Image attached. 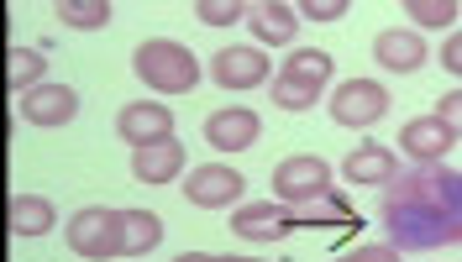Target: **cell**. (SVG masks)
<instances>
[{
	"mask_svg": "<svg viewBox=\"0 0 462 262\" xmlns=\"http://www.w3.org/2000/svg\"><path fill=\"white\" fill-rule=\"evenodd\" d=\"M378 221L394 252H436L462 247V174L447 163H410L383 189Z\"/></svg>",
	"mask_w": 462,
	"mask_h": 262,
	"instance_id": "cell-1",
	"label": "cell"
},
{
	"mask_svg": "<svg viewBox=\"0 0 462 262\" xmlns=\"http://www.w3.org/2000/svg\"><path fill=\"white\" fill-rule=\"evenodd\" d=\"M132 74L152 95H189L200 85V59L184 42H173V37H147L143 48L132 53Z\"/></svg>",
	"mask_w": 462,
	"mask_h": 262,
	"instance_id": "cell-2",
	"label": "cell"
},
{
	"mask_svg": "<svg viewBox=\"0 0 462 262\" xmlns=\"http://www.w3.org/2000/svg\"><path fill=\"white\" fill-rule=\"evenodd\" d=\"M331 85V53L326 48H294L289 63L273 74V105L279 111H310Z\"/></svg>",
	"mask_w": 462,
	"mask_h": 262,
	"instance_id": "cell-3",
	"label": "cell"
},
{
	"mask_svg": "<svg viewBox=\"0 0 462 262\" xmlns=\"http://www.w3.org/2000/svg\"><path fill=\"white\" fill-rule=\"evenodd\" d=\"M69 252L85 262H121V210L111 204H85L69 215Z\"/></svg>",
	"mask_w": 462,
	"mask_h": 262,
	"instance_id": "cell-4",
	"label": "cell"
},
{
	"mask_svg": "<svg viewBox=\"0 0 462 262\" xmlns=\"http://www.w3.org/2000/svg\"><path fill=\"white\" fill-rule=\"evenodd\" d=\"M273 194L284 204H320V200L337 194V174H331V163L316 158V152H294V158H284L273 168Z\"/></svg>",
	"mask_w": 462,
	"mask_h": 262,
	"instance_id": "cell-5",
	"label": "cell"
},
{
	"mask_svg": "<svg viewBox=\"0 0 462 262\" xmlns=\"http://www.w3.org/2000/svg\"><path fill=\"white\" fill-rule=\"evenodd\" d=\"M389 105H394V95L378 79H342L337 95H331V121L346 126V131H368L389 116Z\"/></svg>",
	"mask_w": 462,
	"mask_h": 262,
	"instance_id": "cell-6",
	"label": "cell"
},
{
	"mask_svg": "<svg viewBox=\"0 0 462 262\" xmlns=\"http://www.w3.org/2000/svg\"><path fill=\"white\" fill-rule=\"evenodd\" d=\"M210 79L221 89H231V95H242V89L268 85V79H273V63H268V53L253 48V42H231V48H221V53L210 59Z\"/></svg>",
	"mask_w": 462,
	"mask_h": 262,
	"instance_id": "cell-7",
	"label": "cell"
},
{
	"mask_svg": "<svg viewBox=\"0 0 462 262\" xmlns=\"http://www.w3.org/2000/svg\"><path fill=\"white\" fill-rule=\"evenodd\" d=\"M231 231L242 241H284V236L300 231V221H294V204L284 200H253V204H236Z\"/></svg>",
	"mask_w": 462,
	"mask_h": 262,
	"instance_id": "cell-8",
	"label": "cell"
},
{
	"mask_svg": "<svg viewBox=\"0 0 462 262\" xmlns=\"http://www.w3.org/2000/svg\"><path fill=\"white\" fill-rule=\"evenodd\" d=\"M116 137L132 147H152V142H169L173 137V111L169 105H158V100H132V105H121V116H116Z\"/></svg>",
	"mask_w": 462,
	"mask_h": 262,
	"instance_id": "cell-9",
	"label": "cell"
},
{
	"mask_svg": "<svg viewBox=\"0 0 462 262\" xmlns=\"http://www.w3.org/2000/svg\"><path fill=\"white\" fill-rule=\"evenodd\" d=\"M242 189H247V178L226 168V163H205L195 174L184 178V200L200 204V210H226V204H242Z\"/></svg>",
	"mask_w": 462,
	"mask_h": 262,
	"instance_id": "cell-10",
	"label": "cell"
},
{
	"mask_svg": "<svg viewBox=\"0 0 462 262\" xmlns=\"http://www.w3.org/2000/svg\"><path fill=\"white\" fill-rule=\"evenodd\" d=\"M74 116H79V89L74 85L42 79L37 89L22 95V121H32V126H69Z\"/></svg>",
	"mask_w": 462,
	"mask_h": 262,
	"instance_id": "cell-11",
	"label": "cell"
},
{
	"mask_svg": "<svg viewBox=\"0 0 462 262\" xmlns=\"http://www.w3.org/2000/svg\"><path fill=\"white\" fill-rule=\"evenodd\" d=\"M374 59L389 74H420L426 59H431V48H426V37L415 27H383L374 37Z\"/></svg>",
	"mask_w": 462,
	"mask_h": 262,
	"instance_id": "cell-12",
	"label": "cell"
},
{
	"mask_svg": "<svg viewBox=\"0 0 462 262\" xmlns=\"http://www.w3.org/2000/svg\"><path fill=\"white\" fill-rule=\"evenodd\" d=\"M258 137H263V121L247 105H226V111H210L205 116V142L221 147V152H247Z\"/></svg>",
	"mask_w": 462,
	"mask_h": 262,
	"instance_id": "cell-13",
	"label": "cell"
},
{
	"mask_svg": "<svg viewBox=\"0 0 462 262\" xmlns=\"http://www.w3.org/2000/svg\"><path fill=\"white\" fill-rule=\"evenodd\" d=\"M457 147V137L436 116H410L400 126V152L410 163H447V152Z\"/></svg>",
	"mask_w": 462,
	"mask_h": 262,
	"instance_id": "cell-14",
	"label": "cell"
},
{
	"mask_svg": "<svg viewBox=\"0 0 462 262\" xmlns=\"http://www.w3.org/2000/svg\"><path fill=\"white\" fill-rule=\"evenodd\" d=\"M342 178H352V184H374V189H389V184L400 178V158H394L389 147H378V142H357L342 158Z\"/></svg>",
	"mask_w": 462,
	"mask_h": 262,
	"instance_id": "cell-15",
	"label": "cell"
},
{
	"mask_svg": "<svg viewBox=\"0 0 462 262\" xmlns=\"http://www.w3.org/2000/svg\"><path fill=\"white\" fill-rule=\"evenodd\" d=\"M247 27H253V42H258V48H294L300 11H294L289 0H263V5H253Z\"/></svg>",
	"mask_w": 462,
	"mask_h": 262,
	"instance_id": "cell-16",
	"label": "cell"
},
{
	"mask_svg": "<svg viewBox=\"0 0 462 262\" xmlns=\"http://www.w3.org/2000/svg\"><path fill=\"white\" fill-rule=\"evenodd\" d=\"M179 174H184V142H179V137L132 152V178H137V184H169V178H179Z\"/></svg>",
	"mask_w": 462,
	"mask_h": 262,
	"instance_id": "cell-17",
	"label": "cell"
},
{
	"mask_svg": "<svg viewBox=\"0 0 462 262\" xmlns=\"http://www.w3.org/2000/svg\"><path fill=\"white\" fill-rule=\"evenodd\" d=\"M163 241V221L152 210H121V257H147Z\"/></svg>",
	"mask_w": 462,
	"mask_h": 262,
	"instance_id": "cell-18",
	"label": "cell"
},
{
	"mask_svg": "<svg viewBox=\"0 0 462 262\" xmlns=\"http://www.w3.org/2000/svg\"><path fill=\"white\" fill-rule=\"evenodd\" d=\"M58 226V210H53V200L48 194H16L11 200V231L16 236H48Z\"/></svg>",
	"mask_w": 462,
	"mask_h": 262,
	"instance_id": "cell-19",
	"label": "cell"
},
{
	"mask_svg": "<svg viewBox=\"0 0 462 262\" xmlns=\"http://www.w3.org/2000/svg\"><path fill=\"white\" fill-rule=\"evenodd\" d=\"M48 79V48H11V63H5V85L16 95H27Z\"/></svg>",
	"mask_w": 462,
	"mask_h": 262,
	"instance_id": "cell-20",
	"label": "cell"
},
{
	"mask_svg": "<svg viewBox=\"0 0 462 262\" xmlns=\"http://www.w3.org/2000/svg\"><path fill=\"white\" fill-rule=\"evenodd\" d=\"M400 11L410 16V27L426 37V32H452V27H457L462 5H457V0H404Z\"/></svg>",
	"mask_w": 462,
	"mask_h": 262,
	"instance_id": "cell-21",
	"label": "cell"
},
{
	"mask_svg": "<svg viewBox=\"0 0 462 262\" xmlns=\"http://www.w3.org/2000/svg\"><path fill=\"white\" fill-rule=\"evenodd\" d=\"M53 11H58V22L74 32H100V27H111V16H116L111 0H58Z\"/></svg>",
	"mask_w": 462,
	"mask_h": 262,
	"instance_id": "cell-22",
	"label": "cell"
},
{
	"mask_svg": "<svg viewBox=\"0 0 462 262\" xmlns=\"http://www.w3.org/2000/svg\"><path fill=\"white\" fill-rule=\"evenodd\" d=\"M253 16V0H195V22L200 27H236Z\"/></svg>",
	"mask_w": 462,
	"mask_h": 262,
	"instance_id": "cell-23",
	"label": "cell"
},
{
	"mask_svg": "<svg viewBox=\"0 0 462 262\" xmlns=\"http://www.w3.org/2000/svg\"><path fill=\"white\" fill-rule=\"evenodd\" d=\"M305 22H320V27H331V22H342L346 11H352V0H300L294 5Z\"/></svg>",
	"mask_w": 462,
	"mask_h": 262,
	"instance_id": "cell-24",
	"label": "cell"
},
{
	"mask_svg": "<svg viewBox=\"0 0 462 262\" xmlns=\"http://www.w3.org/2000/svg\"><path fill=\"white\" fill-rule=\"evenodd\" d=\"M331 262H400V252L389 241H363V247H352V252H342V257H331Z\"/></svg>",
	"mask_w": 462,
	"mask_h": 262,
	"instance_id": "cell-25",
	"label": "cell"
},
{
	"mask_svg": "<svg viewBox=\"0 0 462 262\" xmlns=\"http://www.w3.org/2000/svg\"><path fill=\"white\" fill-rule=\"evenodd\" d=\"M431 116L441 121V126H447L452 137H462V89H452V95H441V100H436V111H431Z\"/></svg>",
	"mask_w": 462,
	"mask_h": 262,
	"instance_id": "cell-26",
	"label": "cell"
},
{
	"mask_svg": "<svg viewBox=\"0 0 462 262\" xmlns=\"http://www.w3.org/2000/svg\"><path fill=\"white\" fill-rule=\"evenodd\" d=\"M441 68L462 79V32H447V42H441Z\"/></svg>",
	"mask_w": 462,
	"mask_h": 262,
	"instance_id": "cell-27",
	"label": "cell"
},
{
	"mask_svg": "<svg viewBox=\"0 0 462 262\" xmlns=\"http://www.w3.org/2000/svg\"><path fill=\"white\" fill-rule=\"evenodd\" d=\"M173 262H210V252H184V257H173Z\"/></svg>",
	"mask_w": 462,
	"mask_h": 262,
	"instance_id": "cell-28",
	"label": "cell"
},
{
	"mask_svg": "<svg viewBox=\"0 0 462 262\" xmlns=\"http://www.w3.org/2000/svg\"><path fill=\"white\" fill-rule=\"evenodd\" d=\"M210 262H258V257H210Z\"/></svg>",
	"mask_w": 462,
	"mask_h": 262,
	"instance_id": "cell-29",
	"label": "cell"
}]
</instances>
